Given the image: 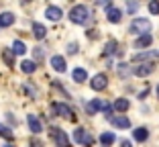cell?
I'll return each instance as SVG.
<instances>
[{"label":"cell","mask_w":159,"mask_h":147,"mask_svg":"<svg viewBox=\"0 0 159 147\" xmlns=\"http://www.w3.org/2000/svg\"><path fill=\"white\" fill-rule=\"evenodd\" d=\"M70 21L75 25H88L90 23V8L86 4H78L70 10Z\"/></svg>","instance_id":"cell-1"},{"label":"cell","mask_w":159,"mask_h":147,"mask_svg":"<svg viewBox=\"0 0 159 147\" xmlns=\"http://www.w3.org/2000/svg\"><path fill=\"white\" fill-rule=\"evenodd\" d=\"M49 137H51V139H53V143H57L59 147L70 145V137H67L66 131H61L59 127H51V129H49Z\"/></svg>","instance_id":"cell-2"},{"label":"cell","mask_w":159,"mask_h":147,"mask_svg":"<svg viewBox=\"0 0 159 147\" xmlns=\"http://www.w3.org/2000/svg\"><path fill=\"white\" fill-rule=\"evenodd\" d=\"M151 31V23L147 19H135L131 23V33L135 35H143V33H149Z\"/></svg>","instance_id":"cell-3"},{"label":"cell","mask_w":159,"mask_h":147,"mask_svg":"<svg viewBox=\"0 0 159 147\" xmlns=\"http://www.w3.org/2000/svg\"><path fill=\"white\" fill-rule=\"evenodd\" d=\"M53 113H57L59 117H63V119H70V121H75L74 113H71V108L67 104H63V102H55L53 104Z\"/></svg>","instance_id":"cell-4"},{"label":"cell","mask_w":159,"mask_h":147,"mask_svg":"<svg viewBox=\"0 0 159 147\" xmlns=\"http://www.w3.org/2000/svg\"><path fill=\"white\" fill-rule=\"evenodd\" d=\"M74 139H75V143H82V145H92L94 143V139L90 137V133L86 131V129H75Z\"/></svg>","instance_id":"cell-5"},{"label":"cell","mask_w":159,"mask_h":147,"mask_svg":"<svg viewBox=\"0 0 159 147\" xmlns=\"http://www.w3.org/2000/svg\"><path fill=\"white\" fill-rule=\"evenodd\" d=\"M27 123H29V131H31L33 135H39L43 131L41 121L37 119V114H29V117H27Z\"/></svg>","instance_id":"cell-6"},{"label":"cell","mask_w":159,"mask_h":147,"mask_svg":"<svg viewBox=\"0 0 159 147\" xmlns=\"http://www.w3.org/2000/svg\"><path fill=\"white\" fill-rule=\"evenodd\" d=\"M108 84V78L104 76V74H96V76L92 78V82H90V86H92V90H104Z\"/></svg>","instance_id":"cell-7"},{"label":"cell","mask_w":159,"mask_h":147,"mask_svg":"<svg viewBox=\"0 0 159 147\" xmlns=\"http://www.w3.org/2000/svg\"><path fill=\"white\" fill-rule=\"evenodd\" d=\"M155 67H153V63L151 62H147V63H141V66H137L135 67V76H139V78H145V76H149L151 71H153Z\"/></svg>","instance_id":"cell-8"},{"label":"cell","mask_w":159,"mask_h":147,"mask_svg":"<svg viewBox=\"0 0 159 147\" xmlns=\"http://www.w3.org/2000/svg\"><path fill=\"white\" fill-rule=\"evenodd\" d=\"M106 19L110 21V23H120V19H122V12L118 8H114V6H108L106 8Z\"/></svg>","instance_id":"cell-9"},{"label":"cell","mask_w":159,"mask_h":147,"mask_svg":"<svg viewBox=\"0 0 159 147\" xmlns=\"http://www.w3.org/2000/svg\"><path fill=\"white\" fill-rule=\"evenodd\" d=\"M61 14H63V12H61L59 6H47V10H45V16H47L49 21H53V23L61 19Z\"/></svg>","instance_id":"cell-10"},{"label":"cell","mask_w":159,"mask_h":147,"mask_svg":"<svg viewBox=\"0 0 159 147\" xmlns=\"http://www.w3.org/2000/svg\"><path fill=\"white\" fill-rule=\"evenodd\" d=\"M151 43H153V37H151L149 33H143V35H139V39L135 41V47L137 49H143V47H149Z\"/></svg>","instance_id":"cell-11"},{"label":"cell","mask_w":159,"mask_h":147,"mask_svg":"<svg viewBox=\"0 0 159 147\" xmlns=\"http://www.w3.org/2000/svg\"><path fill=\"white\" fill-rule=\"evenodd\" d=\"M110 123H112L114 127H118V129H129V127H131V121L126 119V117H122V114H118V117H110Z\"/></svg>","instance_id":"cell-12"},{"label":"cell","mask_w":159,"mask_h":147,"mask_svg":"<svg viewBox=\"0 0 159 147\" xmlns=\"http://www.w3.org/2000/svg\"><path fill=\"white\" fill-rule=\"evenodd\" d=\"M71 78H74V82L82 84V82H86V80H88V71H86L84 67H75V70L71 71Z\"/></svg>","instance_id":"cell-13"},{"label":"cell","mask_w":159,"mask_h":147,"mask_svg":"<svg viewBox=\"0 0 159 147\" xmlns=\"http://www.w3.org/2000/svg\"><path fill=\"white\" fill-rule=\"evenodd\" d=\"M137 62H149V59H159V51H143L135 55Z\"/></svg>","instance_id":"cell-14"},{"label":"cell","mask_w":159,"mask_h":147,"mask_svg":"<svg viewBox=\"0 0 159 147\" xmlns=\"http://www.w3.org/2000/svg\"><path fill=\"white\" fill-rule=\"evenodd\" d=\"M51 67L55 71H66V59L61 55H53L51 57Z\"/></svg>","instance_id":"cell-15"},{"label":"cell","mask_w":159,"mask_h":147,"mask_svg":"<svg viewBox=\"0 0 159 147\" xmlns=\"http://www.w3.org/2000/svg\"><path fill=\"white\" fill-rule=\"evenodd\" d=\"M14 25V14L12 12H0V29Z\"/></svg>","instance_id":"cell-16"},{"label":"cell","mask_w":159,"mask_h":147,"mask_svg":"<svg viewBox=\"0 0 159 147\" xmlns=\"http://www.w3.org/2000/svg\"><path fill=\"white\" fill-rule=\"evenodd\" d=\"M133 137H135V141L143 143V141H147V137H149V131H147L145 127H139V129L133 131Z\"/></svg>","instance_id":"cell-17"},{"label":"cell","mask_w":159,"mask_h":147,"mask_svg":"<svg viewBox=\"0 0 159 147\" xmlns=\"http://www.w3.org/2000/svg\"><path fill=\"white\" fill-rule=\"evenodd\" d=\"M20 70H23L25 74H33V71H37V62L25 59V62H20Z\"/></svg>","instance_id":"cell-18"},{"label":"cell","mask_w":159,"mask_h":147,"mask_svg":"<svg viewBox=\"0 0 159 147\" xmlns=\"http://www.w3.org/2000/svg\"><path fill=\"white\" fill-rule=\"evenodd\" d=\"M33 35H35V39H45L47 29L43 27L41 23H33Z\"/></svg>","instance_id":"cell-19"},{"label":"cell","mask_w":159,"mask_h":147,"mask_svg":"<svg viewBox=\"0 0 159 147\" xmlns=\"http://www.w3.org/2000/svg\"><path fill=\"white\" fill-rule=\"evenodd\" d=\"M116 51H118V43L114 41V39H110V41L104 45V55H114Z\"/></svg>","instance_id":"cell-20"},{"label":"cell","mask_w":159,"mask_h":147,"mask_svg":"<svg viewBox=\"0 0 159 147\" xmlns=\"http://www.w3.org/2000/svg\"><path fill=\"white\" fill-rule=\"evenodd\" d=\"M14 55H16V53H14V49H4V53H2V59L6 62V66H10V67L14 66Z\"/></svg>","instance_id":"cell-21"},{"label":"cell","mask_w":159,"mask_h":147,"mask_svg":"<svg viewBox=\"0 0 159 147\" xmlns=\"http://www.w3.org/2000/svg\"><path fill=\"white\" fill-rule=\"evenodd\" d=\"M129 100L126 98H118L116 102H114V110H118V113H126V110H129Z\"/></svg>","instance_id":"cell-22"},{"label":"cell","mask_w":159,"mask_h":147,"mask_svg":"<svg viewBox=\"0 0 159 147\" xmlns=\"http://www.w3.org/2000/svg\"><path fill=\"white\" fill-rule=\"evenodd\" d=\"M114 141H116L114 133H102L100 135V143H102V145H112Z\"/></svg>","instance_id":"cell-23"},{"label":"cell","mask_w":159,"mask_h":147,"mask_svg":"<svg viewBox=\"0 0 159 147\" xmlns=\"http://www.w3.org/2000/svg\"><path fill=\"white\" fill-rule=\"evenodd\" d=\"M23 90L29 94V98H33V100L37 98V88H33V84H31V82H25V84H23Z\"/></svg>","instance_id":"cell-24"},{"label":"cell","mask_w":159,"mask_h":147,"mask_svg":"<svg viewBox=\"0 0 159 147\" xmlns=\"http://www.w3.org/2000/svg\"><path fill=\"white\" fill-rule=\"evenodd\" d=\"M12 49H14V53H16V55H23V53H27V45H25L23 41H14V43H12Z\"/></svg>","instance_id":"cell-25"},{"label":"cell","mask_w":159,"mask_h":147,"mask_svg":"<svg viewBox=\"0 0 159 147\" xmlns=\"http://www.w3.org/2000/svg\"><path fill=\"white\" fill-rule=\"evenodd\" d=\"M118 76L120 78H129L131 76V67L126 66V63H118Z\"/></svg>","instance_id":"cell-26"},{"label":"cell","mask_w":159,"mask_h":147,"mask_svg":"<svg viewBox=\"0 0 159 147\" xmlns=\"http://www.w3.org/2000/svg\"><path fill=\"white\" fill-rule=\"evenodd\" d=\"M126 10L131 14H135L137 10H139V2H137V0H126Z\"/></svg>","instance_id":"cell-27"},{"label":"cell","mask_w":159,"mask_h":147,"mask_svg":"<svg viewBox=\"0 0 159 147\" xmlns=\"http://www.w3.org/2000/svg\"><path fill=\"white\" fill-rule=\"evenodd\" d=\"M43 55H45V53H43V47H35L33 49V57H35V62H41V59H43Z\"/></svg>","instance_id":"cell-28"},{"label":"cell","mask_w":159,"mask_h":147,"mask_svg":"<svg viewBox=\"0 0 159 147\" xmlns=\"http://www.w3.org/2000/svg\"><path fill=\"white\" fill-rule=\"evenodd\" d=\"M149 12L151 14H159V0H151L149 2Z\"/></svg>","instance_id":"cell-29"},{"label":"cell","mask_w":159,"mask_h":147,"mask_svg":"<svg viewBox=\"0 0 159 147\" xmlns=\"http://www.w3.org/2000/svg\"><path fill=\"white\" fill-rule=\"evenodd\" d=\"M0 137L10 139V137H12V135H10V129H8V127H2V125H0Z\"/></svg>","instance_id":"cell-30"},{"label":"cell","mask_w":159,"mask_h":147,"mask_svg":"<svg viewBox=\"0 0 159 147\" xmlns=\"http://www.w3.org/2000/svg\"><path fill=\"white\" fill-rule=\"evenodd\" d=\"M67 53H70V55L78 53V43H70V45H67Z\"/></svg>","instance_id":"cell-31"},{"label":"cell","mask_w":159,"mask_h":147,"mask_svg":"<svg viewBox=\"0 0 159 147\" xmlns=\"http://www.w3.org/2000/svg\"><path fill=\"white\" fill-rule=\"evenodd\" d=\"M96 4L98 6H106L108 8V6H110V0H96Z\"/></svg>","instance_id":"cell-32"},{"label":"cell","mask_w":159,"mask_h":147,"mask_svg":"<svg viewBox=\"0 0 159 147\" xmlns=\"http://www.w3.org/2000/svg\"><path fill=\"white\" fill-rule=\"evenodd\" d=\"M20 2H23V4H27V2H29V0H20Z\"/></svg>","instance_id":"cell-33"},{"label":"cell","mask_w":159,"mask_h":147,"mask_svg":"<svg viewBox=\"0 0 159 147\" xmlns=\"http://www.w3.org/2000/svg\"><path fill=\"white\" fill-rule=\"evenodd\" d=\"M157 96H159V84H157Z\"/></svg>","instance_id":"cell-34"}]
</instances>
